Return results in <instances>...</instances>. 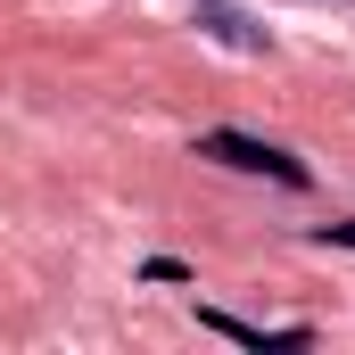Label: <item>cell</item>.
<instances>
[{
    "instance_id": "cell-1",
    "label": "cell",
    "mask_w": 355,
    "mask_h": 355,
    "mask_svg": "<svg viewBox=\"0 0 355 355\" xmlns=\"http://www.w3.org/2000/svg\"><path fill=\"white\" fill-rule=\"evenodd\" d=\"M198 157H215V166H232V174H265L281 190H306V157H289V149H272L257 132H232V124H215V132H198Z\"/></svg>"
},
{
    "instance_id": "cell-2",
    "label": "cell",
    "mask_w": 355,
    "mask_h": 355,
    "mask_svg": "<svg viewBox=\"0 0 355 355\" xmlns=\"http://www.w3.org/2000/svg\"><path fill=\"white\" fill-rule=\"evenodd\" d=\"M198 331H215V339H240V347H314V322H281V331H265V322H240V314H223V306H198Z\"/></svg>"
},
{
    "instance_id": "cell-3",
    "label": "cell",
    "mask_w": 355,
    "mask_h": 355,
    "mask_svg": "<svg viewBox=\"0 0 355 355\" xmlns=\"http://www.w3.org/2000/svg\"><path fill=\"white\" fill-rule=\"evenodd\" d=\"M198 33H207V42H223V50H272L265 25H257V17H240V8H223V0H207V8H198Z\"/></svg>"
},
{
    "instance_id": "cell-4",
    "label": "cell",
    "mask_w": 355,
    "mask_h": 355,
    "mask_svg": "<svg viewBox=\"0 0 355 355\" xmlns=\"http://www.w3.org/2000/svg\"><path fill=\"white\" fill-rule=\"evenodd\" d=\"M141 272H149V281H190V265H182V257H149Z\"/></svg>"
},
{
    "instance_id": "cell-5",
    "label": "cell",
    "mask_w": 355,
    "mask_h": 355,
    "mask_svg": "<svg viewBox=\"0 0 355 355\" xmlns=\"http://www.w3.org/2000/svg\"><path fill=\"white\" fill-rule=\"evenodd\" d=\"M322 240L331 248H355V223H322Z\"/></svg>"
}]
</instances>
